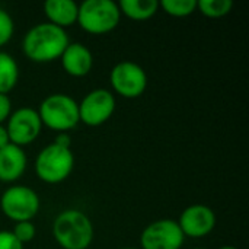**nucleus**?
I'll list each match as a JSON object with an SVG mask.
<instances>
[{"mask_svg": "<svg viewBox=\"0 0 249 249\" xmlns=\"http://www.w3.org/2000/svg\"><path fill=\"white\" fill-rule=\"evenodd\" d=\"M70 44L66 29L48 22L34 25L22 38V53L32 63L45 64L60 60L61 54Z\"/></svg>", "mask_w": 249, "mask_h": 249, "instance_id": "nucleus-1", "label": "nucleus"}, {"mask_svg": "<svg viewBox=\"0 0 249 249\" xmlns=\"http://www.w3.org/2000/svg\"><path fill=\"white\" fill-rule=\"evenodd\" d=\"M54 241L61 249H88L93 242V225L79 209L60 212L51 228Z\"/></svg>", "mask_w": 249, "mask_h": 249, "instance_id": "nucleus-2", "label": "nucleus"}, {"mask_svg": "<svg viewBox=\"0 0 249 249\" xmlns=\"http://www.w3.org/2000/svg\"><path fill=\"white\" fill-rule=\"evenodd\" d=\"M36 111L41 118L42 127L50 128L57 134L69 133L80 123L79 104L67 93L57 92L45 96Z\"/></svg>", "mask_w": 249, "mask_h": 249, "instance_id": "nucleus-3", "label": "nucleus"}, {"mask_svg": "<svg viewBox=\"0 0 249 249\" xmlns=\"http://www.w3.org/2000/svg\"><path fill=\"white\" fill-rule=\"evenodd\" d=\"M74 169V155L71 147H64L55 142L47 144L36 155L34 171L39 181L57 185L66 181Z\"/></svg>", "mask_w": 249, "mask_h": 249, "instance_id": "nucleus-4", "label": "nucleus"}, {"mask_svg": "<svg viewBox=\"0 0 249 249\" xmlns=\"http://www.w3.org/2000/svg\"><path fill=\"white\" fill-rule=\"evenodd\" d=\"M120 22L121 12L114 0H85L79 4L77 25L90 35L109 34Z\"/></svg>", "mask_w": 249, "mask_h": 249, "instance_id": "nucleus-5", "label": "nucleus"}, {"mask_svg": "<svg viewBox=\"0 0 249 249\" xmlns=\"http://www.w3.org/2000/svg\"><path fill=\"white\" fill-rule=\"evenodd\" d=\"M39 196L31 187L15 184L7 187L0 196L1 213L15 223L32 222V219L39 213Z\"/></svg>", "mask_w": 249, "mask_h": 249, "instance_id": "nucleus-6", "label": "nucleus"}, {"mask_svg": "<svg viewBox=\"0 0 249 249\" xmlns=\"http://www.w3.org/2000/svg\"><path fill=\"white\" fill-rule=\"evenodd\" d=\"M147 73L134 61H120L109 71L111 92L125 99L140 98L147 89Z\"/></svg>", "mask_w": 249, "mask_h": 249, "instance_id": "nucleus-7", "label": "nucleus"}, {"mask_svg": "<svg viewBox=\"0 0 249 249\" xmlns=\"http://www.w3.org/2000/svg\"><path fill=\"white\" fill-rule=\"evenodd\" d=\"M79 104V121L88 127L105 124L115 112V95L105 88H96L88 92Z\"/></svg>", "mask_w": 249, "mask_h": 249, "instance_id": "nucleus-8", "label": "nucleus"}, {"mask_svg": "<svg viewBox=\"0 0 249 249\" xmlns=\"http://www.w3.org/2000/svg\"><path fill=\"white\" fill-rule=\"evenodd\" d=\"M12 144L25 147L32 144L42 133V123L38 111L29 107H22L12 111L4 124Z\"/></svg>", "mask_w": 249, "mask_h": 249, "instance_id": "nucleus-9", "label": "nucleus"}, {"mask_svg": "<svg viewBox=\"0 0 249 249\" xmlns=\"http://www.w3.org/2000/svg\"><path fill=\"white\" fill-rule=\"evenodd\" d=\"M139 249H181L185 236L174 219H159L149 223L140 233Z\"/></svg>", "mask_w": 249, "mask_h": 249, "instance_id": "nucleus-10", "label": "nucleus"}, {"mask_svg": "<svg viewBox=\"0 0 249 249\" xmlns=\"http://www.w3.org/2000/svg\"><path fill=\"white\" fill-rule=\"evenodd\" d=\"M177 222L185 238L201 239L214 231L217 217L212 207L206 204H191L182 210Z\"/></svg>", "mask_w": 249, "mask_h": 249, "instance_id": "nucleus-11", "label": "nucleus"}, {"mask_svg": "<svg viewBox=\"0 0 249 249\" xmlns=\"http://www.w3.org/2000/svg\"><path fill=\"white\" fill-rule=\"evenodd\" d=\"M63 70L71 77H85L92 71L93 54L82 42H70L60 57Z\"/></svg>", "mask_w": 249, "mask_h": 249, "instance_id": "nucleus-12", "label": "nucleus"}, {"mask_svg": "<svg viewBox=\"0 0 249 249\" xmlns=\"http://www.w3.org/2000/svg\"><path fill=\"white\" fill-rule=\"evenodd\" d=\"M28 166V156L23 147L7 144L0 149V182L13 184L19 181Z\"/></svg>", "mask_w": 249, "mask_h": 249, "instance_id": "nucleus-13", "label": "nucleus"}, {"mask_svg": "<svg viewBox=\"0 0 249 249\" xmlns=\"http://www.w3.org/2000/svg\"><path fill=\"white\" fill-rule=\"evenodd\" d=\"M79 4L73 0H47L44 3V15L47 22L61 29H67L77 23Z\"/></svg>", "mask_w": 249, "mask_h": 249, "instance_id": "nucleus-14", "label": "nucleus"}, {"mask_svg": "<svg viewBox=\"0 0 249 249\" xmlns=\"http://www.w3.org/2000/svg\"><path fill=\"white\" fill-rule=\"evenodd\" d=\"M121 16L134 22H144L152 19L159 10V1L156 0H121L118 3Z\"/></svg>", "mask_w": 249, "mask_h": 249, "instance_id": "nucleus-15", "label": "nucleus"}, {"mask_svg": "<svg viewBox=\"0 0 249 249\" xmlns=\"http://www.w3.org/2000/svg\"><path fill=\"white\" fill-rule=\"evenodd\" d=\"M19 80V66L16 58L0 50V93L9 95Z\"/></svg>", "mask_w": 249, "mask_h": 249, "instance_id": "nucleus-16", "label": "nucleus"}, {"mask_svg": "<svg viewBox=\"0 0 249 249\" xmlns=\"http://www.w3.org/2000/svg\"><path fill=\"white\" fill-rule=\"evenodd\" d=\"M233 9L232 0H197V10L209 19L228 16Z\"/></svg>", "mask_w": 249, "mask_h": 249, "instance_id": "nucleus-17", "label": "nucleus"}, {"mask_svg": "<svg viewBox=\"0 0 249 249\" xmlns=\"http://www.w3.org/2000/svg\"><path fill=\"white\" fill-rule=\"evenodd\" d=\"M159 9L172 18H187L197 10V0H162Z\"/></svg>", "mask_w": 249, "mask_h": 249, "instance_id": "nucleus-18", "label": "nucleus"}, {"mask_svg": "<svg viewBox=\"0 0 249 249\" xmlns=\"http://www.w3.org/2000/svg\"><path fill=\"white\" fill-rule=\"evenodd\" d=\"M15 35V20L12 15L0 7V50L10 42Z\"/></svg>", "mask_w": 249, "mask_h": 249, "instance_id": "nucleus-19", "label": "nucleus"}, {"mask_svg": "<svg viewBox=\"0 0 249 249\" xmlns=\"http://www.w3.org/2000/svg\"><path fill=\"white\" fill-rule=\"evenodd\" d=\"M10 232L25 247V244H29L31 241H34L36 235V228L32 222H19V223H15Z\"/></svg>", "mask_w": 249, "mask_h": 249, "instance_id": "nucleus-20", "label": "nucleus"}, {"mask_svg": "<svg viewBox=\"0 0 249 249\" xmlns=\"http://www.w3.org/2000/svg\"><path fill=\"white\" fill-rule=\"evenodd\" d=\"M0 249H23L10 231H0Z\"/></svg>", "mask_w": 249, "mask_h": 249, "instance_id": "nucleus-21", "label": "nucleus"}, {"mask_svg": "<svg viewBox=\"0 0 249 249\" xmlns=\"http://www.w3.org/2000/svg\"><path fill=\"white\" fill-rule=\"evenodd\" d=\"M12 111H13L12 109V101H10L9 95L0 93V124H6Z\"/></svg>", "mask_w": 249, "mask_h": 249, "instance_id": "nucleus-22", "label": "nucleus"}, {"mask_svg": "<svg viewBox=\"0 0 249 249\" xmlns=\"http://www.w3.org/2000/svg\"><path fill=\"white\" fill-rule=\"evenodd\" d=\"M57 144H60V146H64V147H71V140H70V136H69V133H60V134H57V137H55V140H54Z\"/></svg>", "mask_w": 249, "mask_h": 249, "instance_id": "nucleus-23", "label": "nucleus"}, {"mask_svg": "<svg viewBox=\"0 0 249 249\" xmlns=\"http://www.w3.org/2000/svg\"><path fill=\"white\" fill-rule=\"evenodd\" d=\"M7 144H10L7 130H6L4 124H0V149H3V147L7 146Z\"/></svg>", "mask_w": 249, "mask_h": 249, "instance_id": "nucleus-24", "label": "nucleus"}, {"mask_svg": "<svg viewBox=\"0 0 249 249\" xmlns=\"http://www.w3.org/2000/svg\"><path fill=\"white\" fill-rule=\"evenodd\" d=\"M219 249H238L236 247H233V245H225V247H220Z\"/></svg>", "mask_w": 249, "mask_h": 249, "instance_id": "nucleus-25", "label": "nucleus"}, {"mask_svg": "<svg viewBox=\"0 0 249 249\" xmlns=\"http://www.w3.org/2000/svg\"><path fill=\"white\" fill-rule=\"evenodd\" d=\"M193 249H206V248H201V247H197V248H193Z\"/></svg>", "mask_w": 249, "mask_h": 249, "instance_id": "nucleus-26", "label": "nucleus"}, {"mask_svg": "<svg viewBox=\"0 0 249 249\" xmlns=\"http://www.w3.org/2000/svg\"><path fill=\"white\" fill-rule=\"evenodd\" d=\"M121 249H139V248H128V247H127V248H121Z\"/></svg>", "mask_w": 249, "mask_h": 249, "instance_id": "nucleus-27", "label": "nucleus"}]
</instances>
